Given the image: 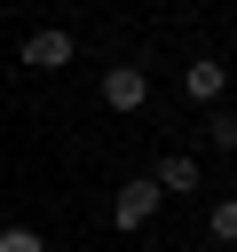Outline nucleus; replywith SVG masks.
Listing matches in <instances>:
<instances>
[{
  "mask_svg": "<svg viewBox=\"0 0 237 252\" xmlns=\"http://www.w3.org/2000/svg\"><path fill=\"white\" fill-rule=\"evenodd\" d=\"M24 63H32V71H63V63H71V32H63V24H40V32L24 39Z\"/></svg>",
  "mask_w": 237,
  "mask_h": 252,
  "instance_id": "nucleus-1",
  "label": "nucleus"
},
{
  "mask_svg": "<svg viewBox=\"0 0 237 252\" xmlns=\"http://www.w3.org/2000/svg\"><path fill=\"white\" fill-rule=\"evenodd\" d=\"M150 181H158V197H174V189H198V165H190V158H182V150H166V158H158V173H150Z\"/></svg>",
  "mask_w": 237,
  "mask_h": 252,
  "instance_id": "nucleus-5",
  "label": "nucleus"
},
{
  "mask_svg": "<svg viewBox=\"0 0 237 252\" xmlns=\"http://www.w3.org/2000/svg\"><path fill=\"white\" fill-rule=\"evenodd\" d=\"M182 87H190V102H221V87H229V71H221L213 55H198V63L182 71Z\"/></svg>",
  "mask_w": 237,
  "mask_h": 252,
  "instance_id": "nucleus-4",
  "label": "nucleus"
},
{
  "mask_svg": "<svg viewBox=\"0 0 237 252\" xmlns=\"http://www.w3.org/2000/svg\"><path fill=\"white\" fill-rule=\"evenodd\" d=\"M0 252H47L40 228H0Z\"/></svg>",
  "mask_w": 237,
  "mask_h": 252,
  "instance_id": "nucleus-7",
  "label": "nucleus"
},
{
  "mask_svg": "<svg viewBox=\"0 0 237 252\" xmlns=\"http://www.w3.org/2000/svg\"><path fill=\"white\" fill-rule=\"evenodd\" d=\"M150 213H158V181L142 173V181H126V189H118V205H111V220H118V228H142Z\"/></svg>",
  "mask_w": 237,
  "mask_h": 252,
  "instance_id": "nucleus-3",
  "label": "nucleus"
},
{
  "mask_svg": "<svg viewBox=\"0 0 237 252\" xmlns=\"http://www.w3.org/2000/svg\"><path fill=\"white\" fill-rule=\"evenodd\" d=\"M205 228H213V244H237V197H221V205L205 213Z\"/></svg>",
  "mask_w": 237,
  "mask_h": 252,
  "instance_id": "nucleus-6",
  "label": "nucleus"
},
{
  "mask_svg": "<svg viewBox=\"0 0 237 252\" xmlns=\"http://www.w3.org/2000/svg\"><path fill=\"white\" fill-rule=\"evenodd\" d=\"M205 134H213V150H237V118H213Z\"/></svg>",
  "mask_w": 237,
  "mask_h": 252,
  "instance_id": "nucleus-8",
  "label": "nucleus"
},
{
  "mask_svg": "<svg viewBox=\"0 0 237 252\" xmlns=\"http://www.w3.org/2000/svg\"><path fill=\"white\" fill-rule=\"evenodd\" d=\"M103 102H111V110H142V102H150V79H142L134 63H111V71H103Z\"/></svg>",
  "mask_w": 237,
  "mask_h": 252,
  "instance_id": "nucleus-2",
  "label": "nucleus"
}]
</instances>
